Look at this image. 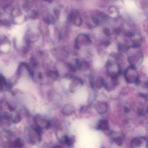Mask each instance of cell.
I'll use <instances>...</instances> for the list:
<instances>
[{
  "mask_svg": "<svg viewBox=\"0 0 148 148\" xmlns=\"http://www.w3.org/2000/svg\"><path fill=\"white\" fill-rule=\"evenodd\" d=\"M124 76L125 81L128 84H134L138 85L140 84V79L136 67L130 65L127 67L124 72Z\"/></svg>",
  "mask_w": 148,
  "mask_h": 148,
  "instance_id": "1",
  "label": "cell"
},
{
  "mask_svg": "<svg viewBox=\"0 0 148 148\" xmlns=\"http://www.w3.org/2000/svg\"><path fill=\"white\" fill-rule=\"evenodd\" d=\"M106 71L111 79H117L121 73L120 66L115 62L108 61L106 64Z\"/></svg>",
  "mask_w": 148,
  "mask_h": 148,
  "instance_id": "2",
  "label": "cell"
},
{
  "mask_svg": "<svg viewBox=\"0 0 148 148\" xmlns=\"http://www.w3.org/2000/svg\"><path fill=\"white\" fill-rule=\"evenodd\" d=\"M91 87L95 90H99L104 86L105 82L103 78L100 77H92L90 79Z\"/></svg>",
  "mask_w": 148,
  "mask_h": 148,
  "instance_id": "3",
  "label": "cell"
},
{
  "mask_svg": "<svg viewBox=\"0 0 148 148\" xmlns=\"http://www.w3.org/2000/svg\"><path fill=\"white\" fill-rule=\"evenodd\" d=\"M147 139L145 137H136L132 138L131 145L133 148H139L147 145Z\"/></svg>",
  "mask_w": 148,
  "mask_h": 148,
  "instance_id": "4",
  "label": "cell"
},
{
  "mask_svg": "<svg viewBox=\"0 0 148 148\" xmlns=\"http://www.w3.org/2000/svg\"><path fill=\"white\" fill-rule=\"evenodd\" d=\"M34 121L39 127L45 129H48L51 126V122L48 119L41 118L40 116L34 117Z\"/></svg>",
  "mask_w": 148,
  "mask_h": 148,
  "instance_id": "5",
  "label": "cell"
},
{
  "mask_svg": "<svg viewBox=\"0 0 148 148\" xmlns=\"http://www.w3.org/2000/svg\"><path fill=\"white\" fill-rule=\"evenodd\" d=\"M94 106L95 110L100 115L104 114L108 110V104L103 101H97L95 103Z\"/></svg>",
  "mask_w": 148,
  "mask_h": 148,
  "instance_id": "6",
  "label": "cell"
},
{
  "mask_svg": "<svg viewBox=\"0 0 148 148\" xmlns=\"http://www.w3.org/2000/svg\"><path fill=\"white\" fill-rule=\"evenodd\" d=\"M112 138V141L115 143L116 145L121 146L123 143L124 136L123 134L121 132L116 133V132H111V133Z\"/></svg>",
  "mask_w": 148,
  "mask_h": 148,
  "instance_id": "7",
  "label": "cell"
},
{
  "mask_svg": "<svg viewBox=\"0 0 148 148\" xmlns=\"http://www.w3.org/2000/svg\"><path fill=\"white\" fill-rule=\"evenodd\" d=\"M97 130L103 131L110 130V125L108 120L106 119H102L99 120L96 127Z\"/></svg>",
  "mask_w": 148,
  "mask_h": 148,
  "instance_id": "8",
  "label": "cell"
},
{
  "mask_svg": "<svg viewBox=\"0 0 148 148\" xmlns=\"http://www.w3.org/2000/svg\"><path fill=\"white\" fill-rule=\"evenodd\" d=\"M73 81L70 85V90L72 92H74L79 86L83 85V80L80 78L74 77L72 78Z\"/></svg>",
  "mask_w": 148,
  "mask_h": 148,
  "instance_id": "9",
  "label": "cell"
},
{
  "mask_svg": "<svg viewBox=\"0 0 148 148\" xmlns=\"http://www.w3.org/2000/svg\"><path fill=\"white\" fill-rule=\"evenodd\" d=\"M75 111V109L74 106L72 105L68 104L63 107L62 112L64 116H70L73 114Z\"/></svg>",
  "mask_w": 148,
  "mask_h": 148,
  "instance_id": "10",
  "label": "cell"
},
{
  "mask_svg": "<svg viewBox=\"0 0 148 148\" xmlns=\"http://www.w3.org/2000/svg\"><path fill=\"white\" fill-rule=\"evenodd\" d=\"M61 141L64 145L70 147H72L73 145L74 139L71 136L64 135L61 138Z\"/></svg>",
  "mask_w": 148,
  "mask_h": 148,
  "instance_id": "11",
  "label": "cell"
},
{
  "mask_svg": "<svg viewBox=\"0 0 148 148\" xmlns=\"http://www.w3.org/2000/svg\"><path fill=\"white\" fill-rule=\"evenodd\" d=\"M70 19L71 22H74L75 24L77 25H79V22H81V18L78 14L77 12L72 13L71 14Z\"/></svg>",
  "mask_w": 148,
  "mask_h": 148,
  "instance_id": "12",
  "label": "cell"
},
{
  "mask_svg": "<svg viewBox=\"0 0 148 148\" xmlns=\"http://www.w3.org/2000/svg\"><path fill=\"white\" fill-rule=\"evenodd\" d=\"M47 75L53 80L58 79L59 76L58 71H50L47 73Z\"/></svg>",
  "mask_w": 148,
  "mask_h": 148,
  "instance_id": "13",
  "label": "cell"
},
{
  "mask_svg": "<svg viewBox=\"0 0 148 148\" xmlns=\"http://www.w3.org/2000/svg\"><path fill=\"white\" fill-rule=\"evenodd\" d=\"M10 116L11 120H12L14 123H19L21 120V117L20 115L18 113H15L14 115H12V116L10 115Z\"/></svg>",
  "mask_w": 148,
  "mask_h": 148,
  "instance_id": "14",
  "label": "cell"
},
{
  "mask_svg": "<svg viewBox=\"0 0 148 148\" xmlns=\"http://www.w3.org/2000/svg\"><path fill=\"white\" fill-rule=\"evenodd\" d=\"M1 135V138L4 139V141H8L11 136V133L6 131L3 132Z\"/></svg>",
  "mask_w": 148,
  "mask_h": 148,
  "instance_id": "15",
  "label": "cell"
},
{
  "mask_svg": "<svg viewBox=\"0 0 148 148\" xmlns=\"http://www.w3.org/2000/svg\"><path fill=\"white\" fill-rule=\"evenodd\" d=\"M14 145L17 147H21L23 146L24 143L22 140L21 138H18L14 140Z\"/></svg>",
  "mask_w": 148,
  "mask_h": 148,
  "instance_id": "16",
  "label": "cell"
},
{
  "mask_svg": "<svg viewBox=\"0 0 148 148\" xmlns=\"http://www.w3.org/2000/svg\"><path fill=\"white\" fill-rule=\"evenodd\" d=\"M137 113L139 116H143L145 114V111L143 108H139L137 110Z\"/></svg>",
  "mask_w": 148,
  "mask_h": 148,
  "instance_id": "17",
  "label": "cell"
},
{
  "mask_svg": "<svg viewBox=\"0 0 148 148\" xmlns=\"http://www.w3.org/2000/svg\"><path fill=\"white\" fill-rule=\"evenodd\" d=\"M30 63L33 66H37L38 65V62L36 61V59L34 58H31Z\"/></svg>",
  "mask_w": 148,
  "mask_h": 148,
  "instance_id": "18",
  "label": "cell"
},
{
  "mask_svg": "<svg viewBox=\"0 0 148 148\" xmlns=\"http://www.w3.org/2000/svg\"><path fill=\"white\" fill-rule=\"evenodd\" d=\"M139 96L144 98H147V95L146 94H144V93H140L139 94Z\"/></svg>",
  "mask_w": 148,
  "mask_h": 148,
  "instance_id": "19",
  "label": "cell"
},
{
  "mask_svg": "<svg viewBox=\"0 0 148 148\" xmlns=\"http://www.w3.org/2000/svg\"><path fill=\"white\" fill-rule=\"evenodd\" d=\"M124 110L125 112H127V113L130 112V109H129V107H127V106L124 107Z\"/></svg>",
  "mask_w": 148,
  "mask_h": 148,
  "instance_id": "20",
  "label": "cell"
}]
</instances>
